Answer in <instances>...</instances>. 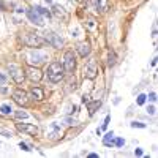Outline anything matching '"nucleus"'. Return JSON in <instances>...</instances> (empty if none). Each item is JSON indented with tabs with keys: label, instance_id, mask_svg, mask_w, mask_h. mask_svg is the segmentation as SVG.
I'll list each match as a JSON object with an SVG mask.
<instances>
[{
	"label": "nucleus",
	"instance_id": "nucleus-1",
	"mask_svg": "<svg viewBox=\"0 0 158 158\" xmlns=\"http://www.w3.org/2000/svg\"><path fill=\"white\" fill-rule=\"evenodd\" d=\"M63 76H65V68L60 62H52L48 67V77L51 82H54V84L60 82Z\"/></svg>",
	"mask_w": 158,
	"mask_h": 158
},
{
	"label": "nucleus",
	"instance_id": "nucleus-2",
	"mask_svg": "<svg viewBox=\"0 0 158 158\" xmlns=\"http://www.w3.org/2000/svg\"><path fill=\"white\" fill-rule=\"evenodd\" d=\"M63 68H65V73H73L74 71V68H76V57L73 54V51H67V52H65Z\"/></svg>",
	"mask_w": 158,
	"mask_h": 158
},
{
	"label": "nucleus",
	"instance_id": "nucleus-3",
	"mask_svg": "<svg viewBox=\"0 0 158 158\" xmlns=\"http://www.w3.org/2000/svg\"><path fill=\"white\" fill-rule=\"evenodd\" d=\"M8 70H10V74L11 77L15 79V82L16 84H22L24 82V79H25V73L22 71L21 67H18V65H8Z\"/></svg>",
	"mask_w": 158,
	"mask_h": 158
},
{
	"label": "nucleus",
	"instance_id": "nucleus-4",
	"mask_svg": "<svg viewBox=\"0 0 158 158\" xmlns=\"http://www.w3.org/2000/svg\"><path fill=\"white\" fill-rule=\"evenodd\" d=\"M13 100H15V103L19 104V106H27V103H29L27 92L22 90V89H15L13 90Z\"/></svg>",
	"mask_w": 158,
	"mask_h": 158
},
{
	"label": "nucleus",
	"instance_id": "nucleus-5",
	"mask_svg": "<svg viewBox=\"0 0 158 158\" xmlns=\"http://www.w3.org/2000/svg\"><path fill=\"white\" fill-rule=\"evenodd\" d=\"M25 76H27L32 82H40L43 79V71L40 68H35L33 65H30V67L25 70Z\"/></svg>",
	"mask_w": 158,
	"mask_h": 158
},
{
	"label": "nucleus",
	"instance_id": "nucleus-6",
	"mask_svg": "<svg viewBox=\"0 0 158 158\" xmlns=\"http://www.w3.org/2000/svg\"><path fill=\"white\" fill-rule=\"evenodd\" d=\"M24 43L27 44L29 48H40L43 43H44V40L43 38H40L38 35H33V33H29V35H25L24 38Z\"/></svg>",
	"mask_w": 158,
	"mask_h": 158
},
{
	"label": "nucleus",
	"instance_id": "nucleus-7",
	"mask_svg": "<svg viewBox=\"0 0 158 158\" xmlns=\"http://www.w3.org/2000/svg\"><path fill=\"white\" fill-rule=\"evenodd\" d=\"M98 74V67H97V63L95 60H90L87 65H85V70H84V76L87 79H90V81H94V79L97 77Z\"/></svg>",
	"mask_w": 158,
	"mask_h": 158
},
{
	"label": "nucleus",
	"instance_id": "nucleus-8",
	"mask_svg": "<svg viewBox=\"0 0 158 158\" xmlns=\"http://www.w3.org/2000/svg\"><path fill=\"white\" fill-rule=\"evenodd\" d=\"M44 41H48L49 44H52L54 48H62L63 46V40L59 35H56L54 32H46L44 33Z\"/></svg>",
	"mask_w": 158,
	"mask_h": 158
},
{
	"label": "nucleus",
	"instance_id": "nucleus-9",
	"mask_svg": "<svg viewBox=\"0 0 158 158\" xmlns=\"http://www.w3.org/2000/svg\"><path fill=\"white\" fill-rule=\"evenodd\" d=\"M27 62L30 63V65H38V63H43L46 59H48V56L46 54H43V52H38V51H35V52H30V54L27 56Z\"/></svg>",
	"mask_w": 158,
	"mask_h": 158
},
{
	"label": "nucleus",
	"instance_id": "nucleus-10",
	"mask_svg": "<svg viewBox=\"0 0 158 158\" xmlns=\"http://www.w3.org/2000/svg\"><path fill=\"white\" fill-rule=\"evenodd\" d=\"M16 128L22 133H27V135H36L38 133V128L32 123H16Z\"/></svg>",
	"mask_w": 158,
	"mask_h": 158
},
{
	"label": "nucleus",
	"instance_id": "nucleus-11",
	"mask_svg": "<svg viewBox=\"0 0 158 158\" xmlns=\"http://www.w3.org/2000/svg\"><path fill=\"white\" fill-rule=\"evenodd\" d=\"M27 16H29V19L33 22V24H36V25H43L44 22H43V18H41V15L35 10V8H30V10H27Z\"/></svg>",
	"mask_w": 158,
	"mask_h": 158
},
{
	"label": "nucleus",
	"instance_id": "nucleus-12",
	"mask_svg": "<svg viewBox=\"0 0 158 158\" xmlns=\"http://www.w3.org/2000/svg\"><path fill=\"white\" fill-rule=\"evenodd\" d=\"M76 49H77V52H79V56L81 57H87L89 54H90V44L87 43V41H82V43H79L77 46H76Z\"/></svg>",
	"mask_w": 158,
	"mask_h": 158
},
{
	"label": "nucleus",
	"instance_id": "nucleus-13",
	"mask_svg": "<svg viewBox=\"0 0 158 158\" xmlns=\"http://www.w3.org/2000/svg\"><path fill=\"white\" fill-rule=\"evenodd\" d=\"M30 94H32V97H33L35 100H38V101H43V100H44V90H43L41 87H32Z\"/></svg>",
	"mask_w": 158,
	"mask_h": 158
},
{
	"label": "nucleus",
	"instance_id": "nucleus-14",
	"mask_svg": "<svg viewBox=\"0 0 158 158\" xmlns=\"http://www.w3.org/2000/svg\"><path fill=\"white\" fill-rule=\"evenodd\" d=\"M100 106H101V101H98V100H95V101H87V108H89V114H90V115H94V114L98 111Z\"/></svg>",
	"mask_w": 158,
	"mask_h": 158
},
{
	"label": "nucleus",
	"instance_id": "nucleus-15",
	"mask_svg": "<svg viewBox=\"0 0 158 158\" xmlns=\"http://www.w3.org/2000/svg\"><path fill=\"white\" fill-rule=\"evenodd\" d=\"M52 10H54V13H56V15L60 18H63V19H67V13H65V10L60 6V5H54V6H52Z\"/></svg>",
	"mask_w": 158,
	"mask_h": 158
},
{
	"label": "nucleus",
	"instance_id": "nucleus-16",
	"mask_svg": "<svg viewBox=\"0 0 158 158\" xmlns=\"http://www.w3.org/2000/svg\"><path fill=\"white\" fill-rule=\"evenodd\" d=\"M35 10L40 13V15H43V16H46V18H51V13H49L46 8H43V6H35Z\"/></svg>",
	"mask_w": 158,
	"mask_h": 158
},
{
	"label": "nucleus",
	"instance_id": "nucleus-17",
	"mask_svg": "<svg viewBox=\"0 0 158 158\" xmlns=\"http://www.w3.org/2000/svg\"><path fill=\"white\" fill-rule=\"evenodd\" d=\"M95 5H97V8H98L100 11L106 10V2H104V0H95Z\"/></svg>",
	"mask_w": 158,
	"mask_h": 158
},
{
	"label": "nucleus",
	"instance_id": "nucleus-18",
	"mask_svg": "<svg viewBox=\"0 0 158 158\" xmlns=\"http://www.w3.org/2000/svg\"><path fill=\"white\" fill-rule=\"evenodd\" d=\"M0 111H2V114H11V106H8V104H2L0 106Z\"/></svg>",
	"mask_w": 158,
	"mask_h": 158
},
{
	"label": "nucleus",
	"instance_id": "nucleus-19",
	"mask_svg": "<svg viewBox=\"0 0 158 158\" xmlns=\"http://www.w3.org/2000/svg\"><path fill=\"white\" fill-rule=\"evenodd\" d=\"M133 128H146V123H141V122H133L131 123Z\"/></svg>",
	"mask_w": 158,
	"mask_h": 158
},
{
	"label": "nucleus",
	"instance_id": "nucleus-20",
	"mask_svg": "<svg viewBox=\"0 0 158 158\" xmlns=\"http://www.w3.org/2000/svg\"><path fill=\"white\" fill-rule=\"evenodd\" d=\"M108 63H109V67H112V65L115 63V54L112 52V54L109 56V60H108Z\"/></svg>",
	"mask_w": 158,
	"mask_h": 158
},
{
	"label": "nucleus",
	"instance_id": "nucleus-21",
	"mask_svg": "<svg viewBox=\"0 0 158 158\" xmlns=\"http://www.w3.org/2000/svg\"><path fill=\"white\" fill-rule=\"evenodd\" d=\"M16 117H18V118H27V112L19 111V112H16Z\"/></svg>",
	"mask_w": 158,
	"mask_h": 158
},
{
	"label": "nucleus",
	"instance_id": "nucleus-22",
	"mask_svg": "<svg viewBox=\"0 0 158 158\" xmlns=\"http://www.w3.org/2000/svg\"><path fill=\"white\" fill-rule=\"evenodd\" d=\"M144 103H146V95H139L138 97V104L141 106V104H144Z\"/></svg>",
	"mask_w": 158,
	"mask_h": 158
},
{
	"label": "nucleus",
	"instance_id": "nucleus-23",
	"mask_svg": "<svg viewBox=\"0 0 158 158\" xmlns=\"http://www.w3.org/2000/svg\"><path fill=\"white\" fill-rule=\"evenodd\" d=\"M109 120H111V117H109V115H106V118H104V123H103V127H101L103 130H106V128H108V123H109Z\"/></svg>",
	"mask_w": 158,
	"mask_h": 158
},
{
	"label": "nucleus",
	"instance_id": "nucleus-24",
	"mask_svg": "<svg viewBox=\"0 0 158 158\" xmlns=\"http://www.w3.org/2000/svg\"><path fill=\"white\" fill-rule=\"evenodd\" d=\"M19 147H21L22 150H25V152H29V150H30V149H29L27 146H25V144H24V142H21V144H19Z\"/></svg>",
	"mask_w": 158,
	"mask_h": 158
},
{
	"label": "nucleus",
	"instance_id": "nucleus-25",
	"mask_svg": "<svg viewBox=\"0 0 158 158\" xmlns=\"http://www.w3.org/2000/svg\"><path fill=\"white\" fill-rule=\"evenodd\" d=\"M149 100H150V101H155V100H156V94H155V92H152V94L149 95Z\"/></svg>",
	"mask_w": 158,
	"mask_h": 158
},
{
	"label": "nucleus",
	"instance_id": "nucleus-26",
	"mask_svg": "<svg viewBox=\"0 0 158 158\" xmlns=\"http://www.w3.org/2000/svg\"><path fill=\"white\" fill-rule=\"evenodd\" d=\"M115 146H117V147H122V146H123V139H117V141H115Z\"/></svg>",
	"mask_w": 158,
	"mask_h": 158
},
{
	"label": "nucleus",
	"instance_id": "nucleus-27",
	"mask_svg": "<svg viewBox=\"0 0 158 158\" xmlns=\"http://www.w3.org/2000/svg\"><path fill=\"white\" fill-rule=\"evenodd\" d=\"M5 81H6V77L3 74H0V84H5Z\"/></svg>",
	"mask_w": 158,
	"mask_h": 158
},
{
	"label": "nucleus",
	"instance_id": "nucleus-28",
	"mask_svg": "<svg viewBox=\"0 0 158 158\" xmlns=\"http://www.w3.org/2000/svg\"><path fill=\"white\" fill-rule=\"evenodd\" d=\"M87 101H90V100H89L87 95H84V97H82V103H87Z\"/></svg>",
	"mask_w": 158,
	"mask_h": 158
},
{
	"label": "nucleus",
	"instance_id": "nucleus-29",
	"mask_svg": "<svg viewBox=\"0 0 158 158\" xmlns=\"http://www.w3.org/2000/svg\"><path fill=\"white\" fill-rule=\"evenodd\" d=\"M135 153H136L138 156H141V155H142V150H141V149H136V152H135Z\"/></svg>",
	"mask_w": 158,
	"mask_h": 158
},
{
	"label": "nucleus",
	"instance_id": "nucleus-30",
	"mask_svg": "<svg viewBox=\"0 0 158 158\" xmlns=\"http://www.w3.org/2000/svg\"><path fill=\"white\" fill-rule=\"evenodd\" d=\"M147 111H149V112H150V114H155V108H149V109H147Z\"/></svg>",
	"mask_w": 158,
	"mask_h": 158
},
{
	"label": "nucleus",
	"instance_id": "nucleus-31",
	"mask_svg": "<svg viewBox=\"0 0 158 158\" xmlns=\"http://www.w3.org/2000/svg\"><path fill=\"white\" fill-rule=\"evenodd\" d=\"M0 10H5V5H3L2 2H0Z\"/></svg>",
	"mask_w": 158,
	"mask_h": 158
},
{
	"label": "nucleus",
	"instance_id": "nucleus-32",
	"mask_svg": "<svg viewBox=\"0 0 158 158\" xmlns=\"http://www.w3.org/2000/svg\"><path fill=\"white\" fill-rule=\"evenodd\" d=\"M46 2H51V0H46Z\"/></svg>",
	"mask_w": 158,
	"mask_h": 158
}]
</instances>
